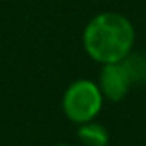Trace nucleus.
<instances>
[{"label":"nucleus","mask_w":146,"mask_h":146,"mask_svg":"<svg viewBox=\"0 0 146 146\" xmlns=\"http://www.w3.org/2000/svg\"><path fill=\"white\" fill-rule=\"evenodd\" d=\"M132 23L119 12L96 14L83 31V46L90 58L105 65L122 62L134 46Z\"/></svg>","instance_id":"1"},{"label":"nucleus","mask_w":146,"mask_h":146,"mask_svg":"<svg viewBox=\"0 0 146 146\" xmlns=\"http://www.w3.org/2000/svg\"><path fill=\"white\" fill-rule=\"evenodd\" d=\"M105 96L98 83L90 79H78L70 83L62 96V110L65 117L78 125L96 119L103 107Z\"/></svg>","instance_id":"2"},{"label":"nucleus","mask_w":146,"mask_h":146,"mask_svg":"<svg viewBox=\"0 0 146 146\" xmlns=\"http://www.w3.org/2000/svg\"><path fill=\"white\" fill-rule=\"evenodd\" d=\"M98 86L102 90V95L110 102H120L127 96V93L134 86V81L124 60L102 65Z\"/></svg>","instance_id":"3"},{"label":"nucleus","mask_w":146,"mask_h":146,"mask_svg":"<svg viewBox=\"0 0 146 146\" xmlns=\"http://www.w3.org/2000/svg\"><path fill=\"white\" fill-rule=\"evenodd\" d=\"M78 137L84 146H107L110 141L108 131L105 125L91 120L86 124H81L78 127Z\"/></svg>","instance_id":"4"},{"label":"nucleus","mask_w":146,"mask_h":146,"mask_svg":"<svg viewBox=\"0 0 146 146\" xmlns=\"http://www.w3.org/2000/svg\"><path fill=\"white\" fill-rule=\"evenodd\" d=\"M124 64L127 65L131 76H132V81L134 84L137 83H143L146 79V58L141 55V53H129L125 58H124Z\"/></svg>","instance_id":"5"},{"label":"nucleus","mask_w":146,"mask_h":146,"mask_svg":"<svg viewBox=\"0 0 146 146\" xmlns=\"http://www.w3.org/2000/svg\"><path fill=\"white\" fill-rule=\"evenodd\" d=\"M55 146H70V144H55Z\"/></svg>","instance_id":"6"}]
</instances>
